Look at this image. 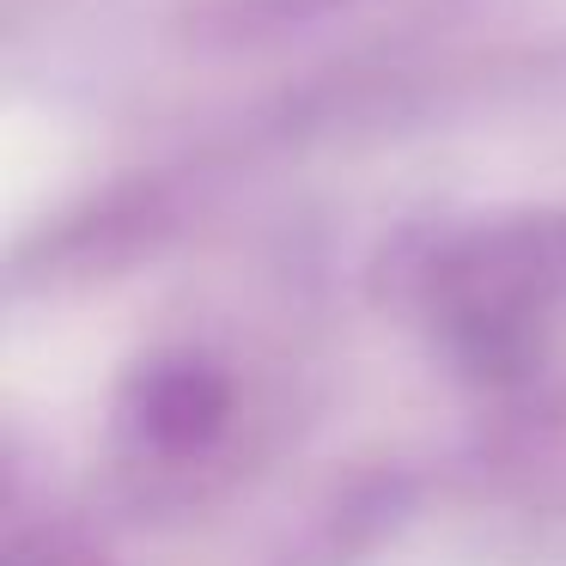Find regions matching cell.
I'll list each match as a JSON object with an SVG mask.
<instances>
[{
    "mask_svg": "<svg viewBox=\"0 0 566 566\" xmlns=\"http://www.w3.org/2000/svg\"><path fill=\"white\" fill-rule=\"evenodd\" d=\"M226 378L201 359H165V366H147L123 396V420L135 432L140 451L159 457H196L220 439L226 427Z\"/></svg>",
    "mask_w": 566,
    "mask_h": 566,
    "instance_id": "1",
    "label": "cell"
}]
</instances>
